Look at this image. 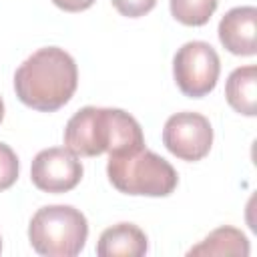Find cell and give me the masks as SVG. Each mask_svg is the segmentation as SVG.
<instances>
[{"instance_id":"6da1fadb","label":"cell","mask_w":257,"mask_h":257,"mask_svg":"<svg viewBox=\"0 0 257 257\" xmlns=\"http://www.w3.org/2000/svg\"><path fill=\"white\" fill-rule=\"evenodd\" d=\"M76 84V62L58 46L38 48L14 72L16 96L40 112H54L64 106L72 98Z\"/></svg>"},{"instance_id":"7a4b0ae2","label":"cell","mask_w":257,"mask_h":257,"mask_svg":"<svg viewBox=\"0 0 257 257\" xmlns=\"http://www.w3.org/2000/svg\"><path fill=\"white\" fill-rule=\"evenodd\" d=\"M64 147L76 157L118 155L145 147L143 128L120 108L84 106L70 116L64 128Z\"/></svg>"},{"instance_id":"3957f363","label":"cell","mask_w":257,"mask_h":257,"mask_svg":"<svg viewBox=\"0 0 257 257\" xmlns=\"http://www.w3.org/2000/svg\"><path fill=\"white\" fill-rule=\"evenodd\" d=\"M106 175L112 187L124 195L167 197L179 183V175L173 165L145 147L110 155Z\"/></svg>"},{"instance_id":"277c9868","label":"cell","mask_w":257,"mask_h":257,"mask_svg":"<svg viewBox=\"0 0 257 257\" xmlns=\"http://www.w3.org/2000/svg\"><path fill=\"white\" fill-rule=\"evenodd\" d=\"M88 237L86 217L70 205L38 209L28 225V239L36 253L46 257H74Z\"/></svg>"},{"instance_id":"5b68a950","label":"cell","mask_w":257,"mask_h":257,"mask_svg":"<svg viewBox=\"0 0 257 257\" xmlns=\"http://www.w3.org/2000/svg\"><path fill=\"white\" fill-rule=\"evenodd\" d=\"M221 72V60L215 48L203 40L185 42L173 58V74L185 96L201 98L209 94Z\"/></svg>"},{"instance_id":"8992f818","label":"cell","mask_w":257,"mask_h":257,"mask_svg":"<svg viewBox=\"0 0 257 257\" xmlns=\"http://www.w3.org/2000/svg\"><path fill=\"white\" fill-rule=\"evenodd\" d=\"M163 143L177 159L195 163L209 155L213 145V126L201 112L183 110L167 118Z\"/></svg>"},{"instance_id":"52a82bcc","label":"cell","mask_w":257,"mask_h":257,"mask_svg":"<svg viewBox=\"0 0 257 257\" xmlns=\"http://www.w3.org/2000/svg\"><path fill=\"white\" fill-rule=\"evenodd\" d=\"M30 179L44 193H68L82 179V163L66 147L44 149L32 161Z\"/></svg>"},{"instance_id":"ba28073f","label":"cell","mask_w":257,"mask_h":257,"mask_svg":"<svg viewBox=\"0 0 257 257\" xmlns=\"http://www.w3.org/2000/svg\"><path fill=\"white\" fill-rule=\"evenodd\" d=\"M255 26H257L255 6L231 8L219 22V40L231 54L253 56L257 52Z\"/></svg>"},{"instance_id":"9c48e42d","label":"cell","mask_w":257,"mask_h":257,"mask_svg":"<svg viewBox=\"0 0 257 257\" xmlns=\"http://www.w3.org/2000/svg\"><path fill=\"white\" fill-rule=\"evenodd\" d=\"M147 249L149 243L145 231L133 223H118L104 229L96 245L100 257H141Z\"/></svg>"},{"instance_id":"30bf717a","label":"cell","mask_w":257,"mask_h":257,"mask_svg":"<svg viewBox=\"0 0 257 257\" xmlns=\"http://www.w3.org/2000/svg\"><path fill=\"white\" fill-rule=\"evenodd\" d=\"M225 96L233 110L255 116L257 114V68L253 64L235 68L225 84Z\"/></svg>"},{"instance_id":"8fae6325","label":"cell","mask_w":257,"mask_h":257,"mask_svg":"<svg viewBox=\"0 0 257 257\" xmlns=\"http://www.w3.org/2000/svg\"><path fill=\"white\" fill-rule=\"evenodd\" d=\"M251 247L249 241L245 237V233H241L235 227H219L213 233H209L199 245L191 247L187 255H249Z\"/></svg>"},{"instance_id":"7c38bea8","label":"cell","mask_w":257,"mask_h":257,"mask_svg":"<svg viewBox=\"0 0 257 257\" xmlns=\"http://www.w3.org/2000/svg\"><path fill=\"white\" fill-rule=\"evenodd\" d=\"M171 14L185 26H203L211 20L219 0H169Z\"/></svg>"},{"instance_id":"4fadbf2b","label":"cell","mask_w":257,"mask_h":257,"mask_svg":"<svg viewBox=\"0 0 257 257\" xmlns=\"http://www.w3.org/2000/svg\"><path fill=\"white\" fill-rule=\"evenodd\" d=\"M18 179V157L6 145L0 143V191L10 189Z\"/></svg>"},{"instance_id":"5bb4252c","label":"cell","mask_w":257,"mask_h":257,"mask_svg":"<svg viewBox=\"0 0 257 257\" xmlns=\"http://www.w3.org/2000/svg\"><path fill=\"white\" fill-rule=\"evenodd\" d=\"M157 0H112V6L126 18H139L155 8Z\"/></svg>"},{"instance_id":"9a60e30c","label":"cell","mask_w":257,"mask_h":257,"mask_svg":"<svg viewBox=\"0 0 257 257\" xmlns=\"http://www.w3.org/2000/svg\"><path fill=\"white\" fill-rule=\"evenodd\" d=\"M54 6H58L64 12H82L94 4V0H52Z\"/></svg>"},{"instance_id":"2e32d148","label":"cell","mask_w":257,"mask_h":257,"mask_svg":"<svg viewBox=\"0 0 257 257\" xmlns=\"http://www.w3.org/2000/svg\"><path fill=\"white\" fill-rule=\"evenodd\" d=\"M2 118H4V100L0 96V122H2Z\"/></svg>"},{"instance_id":"e0dca14e","label":"cell","mask_w":257,"mask_h":257,"mask_svg":"<svg viewBox=\"0 0 257 257\" xmlns=\"http://www.w3.org/2000/svg\"><path fill=\"white\" fill-rule=\"evenodd\" d=\"M0 251H2V239H0Z\"/></svg>"}]
</instances>
